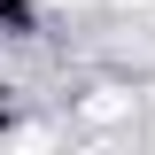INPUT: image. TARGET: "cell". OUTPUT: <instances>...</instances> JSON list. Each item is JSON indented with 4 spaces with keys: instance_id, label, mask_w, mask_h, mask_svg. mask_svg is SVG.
<instances>
[{
    "instance_id": "6da1fadb",
    "label": "cell",
    "mask_w": 155,
    "mask_h": 155,
    "mask_svg": "<svg viewBox=\"0 0 155 155\" xmlns=\"http://www.w3.org/2000/svg\"><path fill=\"white\" fill-rule=\"evenodd\" d=\"M140 8H147V0H140Z\"/></svg>"
}]
</instances>
